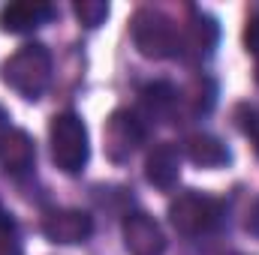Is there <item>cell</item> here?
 I'll list each match as a JSON object with an SVG mask.
<instances>
[{
    "mask_svg": "<svg viewBox=\"0 0 259 255\" xmlns=\"http://www.w3.org/2000/svg\"><path fill=\"white\" fill-rule=\"evenodd\" d=\"M52 81V54L46 45H21L6 63H3V84H9L24 99H39Z\"/></svg>",
    "mask_w": 259,
    "mask_h": 255,
    "instance_id": "obj_1",
    "label": "cell"
},
{
    "mask_svg": "<svg viewBox=\"0 0 259 255\" xmlns=\"http://www.w3.org/2000/svg\"><path fill=\"white\" fill-rule=\"evenodd\" d=\"M52 138V159L64 174H78L84 171L91 159V141H88V126L75 111H61L52 117L49 126Z\"/></svg>",
    "mask_w": 259,
    "mask_h": 255,
    "instance_id": "obj_2",
    "label": "cell"
},
{
    "mask_svg": "<svg viewBox=\"0 0 259 255\" xmlns=\"http://www.w3.org/2000/svg\"><path fill=\"white\" fill-rule=\"evenodd\" d=\"M223 219V201L202 195V192H181L172 204H169V222L175 225L178 234L184 237H202L208 231H214Z\"/></svg>",
    "mask_w": 259,
    "mask_h": 255,
    "instance_id": "obj_3",
    "label": "cell"
},
{
    "mask_svg": "<svg viewBox=\"0 0 259 255\" xmlns=\"http://www.w3.org/2000/svg\"><path fill=\"white\" fill-rule=\"evenodd\" d=\"M133 39H136V48L145 57H154V60L172 57L181 48V36H178L172 18H166L160 9H139L136 12Z\"/></svg>",
    "mask_w": 259,
    "mask_h": 255,
    "instance_id": "obj_4",
    "label": "cell"
},
{
    "mask_svg": "<svg viewBox=\"0 0 259 255\" xmlns=\"http://www.w3.org/2000/svg\"><path fill=\"white\" fill-rule=\"evenodd\" d=\"M103 138H106V153H109V159L124 162V159L133 156V150L145 141V123L139 120V114L118 108V111L106 120Z\"/></svg>",
    "mask_w": 259,
    "mask_h": 255,
    "instance_id": "obj_5",
    "label": "cell"
},
{
    "mask_svg": "<svg viewBox=\"0 0 259 255\" xmlns=\"http://www.w3.org/2000/svg\"><path fill=\"white\" fill-rule=\"evenodd\" d=\"M42 234L49 243L58 246H69V243H84L94 234V219L84 210L75 207H64V210H52L42 219Z\"/></svg>",
    "mask_w": 259,
    "mask_h": 255,
    "instance_id": "obj_6",
    "label": "cell"
},
{
    "mask_svg": "<svg viewBox=\"0 0 259 255\" xmlns=\"http://www.w3.org/2000/svg\"><path fill=\"white\" fill-rule=\"evenodd\" d=\"M124 246L130 255H160L166 249V234L160 222L148 213H127L124 219Z\"/></svg>",
    "mask_w": 259,
    "mask_h": 255,
    "instance_id": "obj_7",
    "label": "cell"
},
{
    "mask_svg": "<svg viewBox=\"0 0 259 255\" xmlns=\"http://www.w3.org/2000/svg\"><path fill=\"white\" fill-rule=\"evenodd\" d=\"M36 159V144L24 129H9L0 138V168L12 177H21L33 168Z\"/></svg>",
    "mask_w": 259,
    "mask_h": 255,
    "instance_id": "obj_8",
    "label": "cell"
},
{
    "mask_svg": "<svg viewBox=\"0 0 259 255\" xmlns=\"http://www.w3.org/2000/svg\"><path fill=\"white\" fill-rule=\"evenodd\" d=\"M52 15H55V6L39 3V0L9 3V6L0 9V30L3 33H27V30L42 27Z\"/></svg>",
    "mask_w": 259,
    "mask_h": 255,
    "instance_id": "obj_9",
    "label": "cell"
},
{
    "mask_svg": "<svg viewBox=\"0 0 259 255\" xmlns=\"http://www.w3.org/2000/svg\"><path fill=\"white\" fill-rule=\"evenodd\" d=\"M178 174H181V150L178 144H157L151 153H148V162H145V177L151 186L157 189H172L178 183Z\"/></svg>",
    "mask_w": 259,
    "mask_h": 255,
    "instance_id": "obj_10",
    "label": "cell"
},
{
    "mask_svg": "<svg viewBox=\"0 0 259 255\" xmlns=\"http://www.w3.org/2000/svg\"><path fill=\"white\" fill-rule=\"evenodd\" d=\"M184 150H187V159L193 165H199V168H223L232 159L229 147L217 135H211V132H196V135H190L184 141Z\"/></svg>",
    "mask_w": 259,
    "mask_h": 255,
    "instance_id": "obj_11",
    "label": "cell"
},
{
    "mask_svg": "<svg viewBox=\"0 0 259 255\" xmlns=\"http://www.w3.org/2000/svg\"><path fill=\"white\" fill-rule=\"evenodd\" d=\"M178 102V90L169 81H154L142 90V111L154 120V123H166L172 108Z\"/></svg>",
    "mask_w": 259,
    "mask_h": 255,
    "instance_id": "obj_12",
    "label": "cell"
},
{
    "mask_svg": "<svg viewBox=\"0 0 259 255\" xmlns=\"http://www.w3.org/2000/svg\"><path fill=\"white\" fill-rule=\"evenodd\" d=\"M72 12H75V18L84 24V27H100L106 18H109V3L106 0H78L75 6H72Z\"/></svg>",
    "mask_w": 259,
    "mask_h": 255,
    "instance_id": "obj_13",
    "label": "cell"
},
{
    "mask_svg": "<svg viewBox=\"0 0 259 255\" xmlns=\"http://www.w3.org/2000/svg\"><path fill=\"white\" fill-rule=\"evenodd\" d=\"M0 255H21V243H18V231L15 222L0 213Z\"/></svg>",
    "mask_w": 259,
    "mask_h": 255,
    "instance_id": "obj_14",
    "label": "cell"
},
{
    "mask_svg": "<svg viewBox=\"0 0 259 255\" xmlns=\"http://www.w3.org/2000/svg\"><path fill=\"white\" fill-rule=\"evenodd\" d=\"M241 111H244L241 129L253 138V144H256V150H259V108H241Z\"/></svg>",
    "mask_w": 259,
    "mask_h": 255,
    "instance_id": "obj_15",
    "label": "cell"
},
{
    "mask_svg": "<svg viewBox=\"0 0 259 255\" xmlns=\"http://www.w3.org/2000/svg\"><path fill=\"white\" fill-rule=\"evenodd\" d=\"M244 45H247L250 54H259V12L250 15V21L244 27Z\"/></svg>",
    "mask_w": 259,
    "mask_h": 255,
    "instance_id": "obj_16",
    "label": "cell"
},
{
    "mask_svg": "<svg viewBox=\"0 0 259 255\" xmlns=\"http://www.w3.org/2000/svg\"><path fill=\"white\" fill-rule=\"evenodd\" d=\"M9 111H6V108H3V105H0V138H3V135H6V132H9Z\"/></svg>",
    "mask_w": 259,
    "mask_h": 255,
    "instance_id": "obj_17",
    "label": "cell"
}]
</instances>
